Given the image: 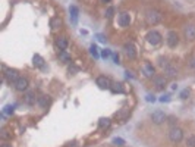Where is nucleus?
<instances>
[{
  "mask_svg": "<svg viewBox=\"0 0 195 147\" xmlns=\"http://www.w3.org/2000/svg\"><path fill=\"white\" fill-rule=\"evenodd\" d=\"M89 53H91L96 59L98 58V49H97V46H96V44H93V46L89 47Z\"/></svg>",
  "mask_w": 195,
  "mask_h": 147,
  "instance_id": "25",
  "label": "nucleus"
},
{
  "mask_svg": "<svg viewBox=\"0 0 195 147\" xmlns=\"http://www.w3.org/2000/svg\"><path fill=\"white\" fill-rule=\"evenodd\" d=\"M25 103H28V105H34V103H35L34 93H27V96H25Z\"/></svg>",
  "mask_w": 195,
  "mask_h": 147,
  "instance_id": "21",
  "label": "nucleus"
},
{
  "mask_svg": "<svg viewBox=\"0 0 195 147\" xmlns=\"http://www.w3.org/2000/svg\"><path fill=\"white\" fill-rule=\"evenodd\" d=\"M182 138H184V131H182L180 128L173 127L170 129V132H169V140H170L172 143L177 144L179 141H182Z\"/></svg>",
  "mask_w": 195,
  "mask_h": 147,
  "instance_id": "1",
  "label": "nucleus"
},
{
  "mask_svg": "<svg viewBox=\"0 0 195 147\" xmlns=\"http://www.w3.org/2000/svg\"><path fill=\"white\" fill-rule=\"evenodd\" d=\"M147 41H148L150 44H153V46H157V44L161 41V34H160L158 31H150V32L147 34Z\"/></svg>",
  "mask_w": 195,
  "mask_h": 147,
  "instance_id": "3",
  "label": "nucleus"
},
{
  "mask_svg": "<svg viewBox=\"0 0 195 147\" xmlns=\"http://www.w3.org/2000/svg\"><path fill=\"white\" fill-rule=\"evenodd\" d=\"M113 143L117 144V146H123V144H125V141H123L122 138H115V140H113Z\"/></svg>",
  "mask_w": 195,
  "mask_h": 147,
  "instance_id": "30",
  "label": "nucleus"
},
{
  "mask_svg": "<svg viewBox=\"0 0 195 147\" xmlns=\"http://www.w3.org/2000/svg\"><path fill=\"white\" fill-rule=\"evenodd\" d=\"M10 135L9 134H8V131H6V129H3V131H2V138H9Z\"/></svg>",
  "mask_w": 195,
  "mask_h": 147,
  "instance_id": "31",
  "label": "nucleus"
},
{
  "mask_svg": "<svg viewBox=\"0 0 195 147\" xmlns=\"http://www.w3.org/2000/svg\"><path fill=\"white\" fill-rule=\"evenodd\" d=\"M166 119H167V116L164 115V112H161V110H156V112L151 115V121H153V124H156V125L163 124Z\"/></svg>",
  "mask_w": 195,
  "mask_h": 147,
  "instance_id": "4",
  "label": "nucleus"
},
{
  "mask_svg": "<svg viewBox=\"0 0 195 147\" xmlns=\"http://www.w3.org/2000/svg\"><path fill=\"white\" fill-rule=\"evenodd\" d=\"M2 147H10V146H9V144H3Z\"/></svg>",
  "mask_w": 195,
  "mask_h": 147,
  "instance_id": "40",
  "label": "nucleus"
},
{
  "mask_svg": "<svg viewBox=\"0 0 195 147\" xmlns=\"http://www.w3.org/2000/svg\"><path fill=\"white\" fill-rule=\"evenodd\" d=\"M13 84H15V88H16L18 91H25V90L28 88V79L24 78V77H19Z\"/></svg>",
  "mask_w": 195,
  "mask_h": 147,
  "instance_id": "8",
  "label": "nucleus"
},
{
  "mask_svg": "<svg viewBox=\"0 0 195 147\" xmlns=\"http://www.w3.org/2000/svg\"><path fill=\"white\" fill-rule=\"evenodd\" d=\"M110 55H112V53H110V50H109V49H104V50H101V56H103V58H104V59L110 58Z\"/></svg>",
  "mask_w": 195,
  "mask_h": 147,
  "instance_id": "27",
  "label": "nucleus"
},
{
  "mask_svg": "<svg viewBox=\"0 0 195 147\" xmlns=\"http://www.w3.org/2000/svg\"><path fill=\"white\" fill-rule=\"evenodd\" d=\"M142 72H144V75H145L147 78H153L154 77V68H153L151 63H145L142 66Z\"/></svg>",
  "mask_w": 195,
  "mask_h": 147,
  "instance_id": "11",
  "label": "nucleus"
},
{
  "mask_svg": "<svg viewBox=\"0 0 195 147\" xmlns=\"http://www.w3.org/2000/svg\"><path fill=\"white\" fill-rule=\"evenodd\" d=\"M145 18H147V22H148L150 25H156V24L160 22L161 15H160V12H157V10H148Z\"/></svg>",
  "mask_w": 195,
  "mask_h": 147,
  "instance_id": "2",
  "label": "nucleus"
},
{
  "mask_svg": "<svg viewBox=\"0 0 195 147\" xmlns=\"http://www.w3.org/2000/svg\"><path fill=\"white\" fill-rule=\"evenodd\" d=\"M110 124H112V122H110L109 118H101V119L98 121V127L100 128H109L110 127Z\"/></svg>",
  "mask_w": 195,
  "mask_h": 147,
  "instance_id": "20",
  "label": "nucleus"
},
{
  "mask_svg": "<svg viewBox=\"0 0 195 147\" xmlns=\"http://www.w3.org/2000/svg\"><path fill=\"white\" fill-rule=\"evenodd\" d=\"M113 13H115V9H113V8H109V9L106 10V16H107V18H112Z\"/></svg>",
  "mask_w": 195,
  "mask_h": 147,
  "instance_id": "28",
  "label": "nucleus"
},
{
  "mask_svg": "<svg viewBox=\"0 0 195 147\" xmlns=\"http://www.w3.org/2000/svg\"><path fill=\"white\" fill-rule=\"evenodd\" d=\"M186 147H195V135L186 138Z\"/></svg>",
  "mask_w": 195,
  "mask_h": 147,
  "instance_id": "24",
  "label": "nucleus"
},
{
  "mask_svg": "<svg viewBox=\"0 0 195 147\" xmlns=\"http://www.w3.org/2000/svg\"><path fill=\"white\" fill-rule=\"evenodd\" d=\"M145 100H147V102H154L156 99H154V96H150V94H148V96L145 97Z\"/></svg>",
  "mask_w": 195,
  "mask_h": 147,
  "instance_id": "35",
  "label": "nucleus"
},
{
  "mask_svg": "<svg viewBox=\"0 0 195 147\" xmlns=\"http://www.w3.org/2000/svg\"><path fill=\"white\" fill-rule=\"evenodd\" d=\"M110 90H112L113 93H123V85H122L120 82H115V84H112Z\"/></svg>",
  "mask_w": 195,
  "mask_h": 147,
  "instance_id": "19",
  "label": "nucleus"
},
{
  "mask_svg": "<svg viewBox=\"0 0 195 147\" xmlns=\"http://www.w3.org/2000/svg\"><path fill=\"white\" fill-rule=\"evenodd\" d=\"M186 96H189V91H188V90H184V91H182V94H180V97L186 99Z\"/></svg>",
  "mask_w": 195,
  "mask_h": 147,
  "instance_id": "32",
  "label": "nucleus"
},
{
  "mask_svg": "<svg viewBox=\"0 0 195 147\" xmlns=\"http://www.w3.org/2000/svg\"><path fill=\"white\" fill-rule=\"evenodd\" d=\"M18 74H19V72H18L16 69H12V68H6V69H5V77H6V79H8V81H10V82H12V81L15 82L16 79L19 78V75H18Z\"/></svg>",
  "mask_w": 195,
  "mask_h": 147,
  "instance_id": "6",
  "label": "nucleus"
},
{
  "mask_svg": "<svg viewBox=\"0 0 195 147\" xmlns=\"http://www.w3.org/2000/svg\"><path fill=\"white\" fill-rule=\"evenodd\" d=\"M189 65H191V68H194V69H195V58L192 59L191 62H189Z\"/></svg>",
  "mask_w": 195,
  "mask_h": 147,
  "instance_id": "38",
  "label": "nucleus"
},
{
  "mask_svg": "<svg viewBox=\"0 0 195 147\" xmlns=\"http://www.w3.org/2000/svg\"><path fill=\"white\" fill-rule=\"evenodd\" d=\"M117 22H119L120 27H128V25L131 24V16H129V13H128V12H122V13L119 15V18H117Z\"/></svg>",
  "mask_w": 195,
  "mask_h": 147,
  "instance_id": "10",
  "label": "nucleus"
},
{
  "mask_svg": "<svg viewBox=\"0 0 195 147\" xmlns=\"http://www.w3.org/2000/svg\"><path fill=\"white\" fill-rule=\"evenodd\" d=\"M169 100H170V96H163V97L160 99V102H163V103H164V102H169Z\"/></svg>",
  "mask_w": 195,
  "mask_h": 147,
  "instance_id": "34",
  "label": "nucleus"
},
{
  "mask_svg": "<svg viewBox=\"0 0 195 147\" xmlns=\"http://www.w3.org/2000/svg\"><path fill=\"white\" fill-rule=\"evenodd\" d=\"M123 50H125V53H126V56L129 59L137 58V49H135V46H134L132 43H126V44L123 46Z\"/></svg>",
  "mask_w": 195,
  "mask_h": 147,
  "instance_id": "7",
  "label": "nucleus"
},
{
  "mask_svg": "<svg viewBox=\"0 0 195 147\" xmlns=\"http://www.w3.org/2000/svg\"><path fill=\"white\" fill-rule=\"evenodd\" d=\"M185 35H186V38H189V40L195 38V27L194 25H189V27L185 29Z\"/></svg>",
  "mask_w": 195,
  "mask_h": 147,
  "instance_id": "15",
  "label": "nucleus"
},
{
  "mask_svg": "<svg viewBox=\"0 0 195 147\" xmlns=\"http://www.w3.org/2000/svg\"><path fill=\"white\" fill-rule=\"evenodd\" d=\"M49 103H50L49 96H41V97H38V105L41 106V108H47Z\"/></svg>",
  "mask_w": 195,
  "mask_h": 147,
  "instance_id": "18",
  "label": "nucleus"
},
{
  "mask_svg": "<svg viewBox=\"0 0 195 147\" xmlns=\"http://www.w3.org/2000/svg\"><path fill=\"white\" fill-rule=\"evenodd\" d=\"M62 25V19L60 18H51V21H50V27H51V29H57L59 27Z\"/></svg>",
  "mask_w": 195,
  "mask_h": 147,
  "instance_id": "17",
  "label": "nucleus"
},
{
  "mask_svg": "<svg viewBox=\"0 0 195 147\" xmlns=\"http://www.w3.org/2000/svg\"><path fill=\"white\" fill-rule=\"evenodd\" d=\"M154 85L157 90H163L166 87V78L164 77H156L154 78Z\"/></svg>",
  "mask_w": 195,
  "mask_h": 147,
  "instance_id": "12",
  "label": "nucleus"
},
{
  "mask_svg": "<svg viewBox=\"0 0 195 147\" xmlns=\"http://www.w3.org/2000/svg\"><path fill=\"white\" fill-rule=\"evenodd\" d=\"M97 38H98V41H101V43H104V41H106V38H104V37H103L101 34H98V35H97Z\"/></svg>",
  "mask_w": 195,
  "mask_h": 147,
  "instance_id": "37",
  "label": "nucleus"
},
{
  "mask_svg": "<svg viewBox=\"0 0 195 147\" xmlns=\"http://www.w3.org/2000/svg\"><path fill=\"white\" fill-rule=\"evenodd\" d=\"M110 0H100V3H109Z\"/></svg>",
  "mask_w": 195,
  "mask_h": 147,
  "instance_id": "39",
  "label": "nucleus"
},
{
  "mask_svg": "<svg viewBox=\"0 0 195 147\" xmlns=\"http://www.w3.org/2000/svg\"><path fill=\"white\" fill-rule=\"evenodd\" d=\"M56 44H57V47L60 50H66L68 49V44H69V41L66 37H59L57 41H56Z\"/></svg>",
  "mask_w": 195,
  "mask_h": 147,
  "instance_id": "13",
  "label": "nucleus"
},
{
  "mask_svg": "<svg viewBox=\"0 0 195 147\" xmlns=\"http://www.w3.org/2000/svg\"><path fill=\"white\" fill-rule=\"evenodd\" d=\"M70 12H72V16H73V22H76V16H78V9L75 6L70 8Z\"/></svg>",
  "mask_w": 195,
  "mask_h": 147,
  "instance_id": "26",
  "label": "nucleus"
},
{
  "mask_svg": "<svg viewBox=\"0 0 195 147\" xmlns=\"http://www.w3.org/2000/svg\"><path fill=\"white\" fill-rule=\"evenodd\" d=\"M96 82H97L98 87L103 88V90H107V88L112 87V81H110V78H109V77H106V75H100Z\"/></svg>",
  "mask_w": 195,
  "mask_h": 147,
  "instance_id": "5",
  "label": "nucleus"
},
{
  "mask_svg": "<svg viewBox=\"0 0 195 147\" xmlns=\"http://www.w3.org/2000/svg\"><path fill=\"white\" fill-rule=\"evenodd\" d=\"M32 63H34V66H37V68H43V66H44V59L41 58L40 55H34Z\"/></svg>",
  "mask_w": 195,
  "mask_h": 147,
  "instance_id": "14",
  "label": "nucleus"
},
{
  "mask_svg": "<svg viewBox=\"0 0 195 147\" xmlns=\"http://www.w3.org/2000/svg\"><path fill=\"white\" fill-rule=\"evenodd\" d=\"M177 43H179V37H177V34H176L175 31H170L169 34H167V44H169V47H176L177 46Z\"/></svg>",
  "mask_w": 195,
  "mask_h": 147,
  "instance_id": "9",
  "label": "nucleus"
},
{
  "mask_svg": "<svg viewBox=\"0 0 195 147\" xmlns=\"http://www.w3.org/2000/svg\"><path fill=\"white\" fill-rule=\"evenodd\" d=\"M164 72H166L167 77H175L177 71H176V68H173V66H166V71H164Z\"/></svg>",
  "mask_w": 195,
  "mask_h": 147,
  "instance_id": "23",
  "label": "nucleus"
},
{
  "mask_svg": "<svg viewBox=\"0 0 195 147\" xmlns=\"http://www.w3.org/2000/svg\"><path fill=\"white\" fill-rule=\"evenodd\" d=\"M128 115H129V110H128V109H122L119 113H116V118H117V119H122V121H123Z\"/></svg>",
  "mask_w": 195,
  "mask_h": 147,
  "instance_id": "22",
  "label": "nucleus"
},
{
  "mask_svg": "<svg viewBox=\"0 0 195 147\" xmlns=\"http://www.w3.org/2000/svg\"><path fill=\"white\" fill-rule=\"evenodd\" d=\"M112 56H113V60H115V63H119V55H116V53H113Z\"/></svg>",
  "mask_w": 195,
  "mask_h": 147,
  "instance_id": "33",
  "label": "nucleus"
},
{
  "mask_svg": "<svg viewBox=\"0 0 195 147\" xmlns=\"http://www.w3.org/2000/svg\"><path fill=\"white\" fill-rule=\"evenodd\" d=\"M76 71H78V68H75V66L70 68V66H69V74H73V72H76Z\"/></svg>",
  "mask_w": 195,
  "mask_h": 147,
  "instance_id": "36",
  "label": "nucleus"
},
{
  "mask_svg": "<svg viewBox=\"0 0 195 147\" xmlns=\"http://www.w3.org/2000/svg\"><path fill=\"white\" fill-rule=\"evenodd\" d=\"M59 59L62 62H70V55H69L66 50H60L59 52Z\"/></svg>",
  "mask_w": 195,
  "mask_h": 147,
  "instance_id": "16",
  "label": "nucleus"
},
{
  "mask_svg": "<svg viewBox=\"0 0 195 147\" xmlns=\"http://www.w3.org/2000/svg\"><path fill=\"white\" fill-rule=\"evenodd\" d=\"M3 112H5L6 115H10V113H13V106H6Z\"/></svg>",
  "mask_w": 195,
  "mask_h": 147,
  "instance_id": "29",
  "label": "nucleus"
}]
</instances>
